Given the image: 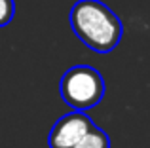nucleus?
I'll list each match as a JSON object with an SVG mask.
<instances>
[{
	"instance_id": "obj_1",
	"label": "nucleus",
	"mask_w": 150,
	"mask_h": 148,
	"mask_svg": "<svg viewBox=\"0 0 150 148\" xmlns=\"http://www.w3.org/2000/svg\"><path fill=\"white\" fill-rule=\"evenodd\" d=\"M70 29L80 42L97 53H108L120 44L124 25L99 0H78L69 13Z\"/></svg>"
},
{
	"instance_id": "obj_2",
	"label": "nucleus",
	"mask_w": 150,
	"mask_h": 148,
	"mask_svg": "<svg viewBox=\"0 0 150 148\" xmlns=\"http://www.w3.org/2000/svg\"><path fill=\"white\" fill-rule=\"evenodd\" d=\"M61 97L72 110H89L105 97V80L89 65H76L61 78Z\"/></svg>"
},
{
	"instance_id": "obj_3",
	"label": "nucleus",
	"mask_w": 150,
	"mask_h": 148,
	"mask_svg": "<svg viewBox=\"0 0 150 148\" xmlns=\"http://www.w3.org/2000/svg\"><path fill=\"white\" fill-rule=\"evenodd\" d=\"M93 127L95 123L88 114H84V110H72L70 114H65L53 123L48 137V144L50 148H72Z\"/></svg>"
},
{
	"instance_id": "obj_4",
	"label": "nucleus",
	"mask_w": 150,
	"mask_h": 148,
	"mask_svg": "<svg viewBox=\"0 0 150 148\" xmlns=\"http://www.w3.org/2000/svg\"><path fill=\"white\" fill-rule=\"evenodd\" d=\"M72 148H110V137L99 127H93L91 131L84 135Z\"/></svg>"
},
{
	"instance_id": "obj_5",
	"label": "nucleus",
	"mask_w": 150,
	"mask_h": 148,
	"mask_svg": "<svg viewBox=\"0 0 150 148\" xmlns=\"http://www.w3.org/2000/svg\"><path fill=\"white\" fill-rule=\"evenodd\" d=\"M15 15L13 0H0V27H6Z\"/></svg>"
}]
</instances>
